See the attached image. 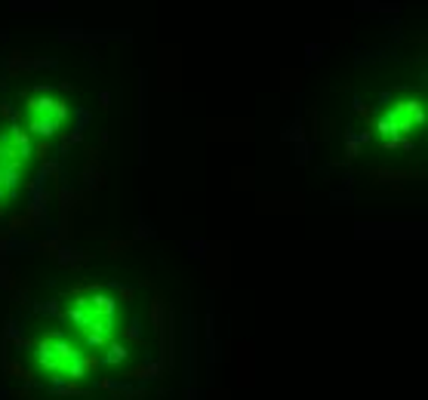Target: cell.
I'll use <instances>...</instances> for the list:
<instances>
[{
  "instance_id": "obj_4",
  "label": "cell",
  "mask_w": 428,
  "mask_h": 400,
  "mask_svg": "<svg viewBox=\"0 0 428 400\" xmlns=\"http://www.w3.org/2000/svg\"><path fill=\"white\" fill-rule=\"evenodd\" d=\"M59 120H53V117H37V114H25V130L28 135H37V139H50V135L59 133Z\"/></svg>"
},
{
  "instance_id": "obj_1",
  "label": "cell",
  "mask_w": 428,
  "mask_h": 400,
  "mask_svg": "<svg viewBox=\"0 0 428 400\" xmlns=\"http://www.w3.org/2000/svg\"><path fill=\"white\" fill-rule=\"evenodd\" d=\"M425 123V99L419 93H397L392 105L385 108V114L379 117L376 130L385 148H397L407 145V135H413L416 130H422Z\"/></svg>"
},
{
  "instance_id": "obj_3",
  "label": "cell",
  "mask_w": 428,
  "mask_h": 400,
  "mask_svg": "<svg viewBox=\"0 0 428 400\" xmlns=\"http://www.w3.org/2000/svg\"><path fill=\"white\" fill-rule=\"evenodd\" d=\"M25 114H37V117H53V120H65L68 117V105L65 99H56L50 93H34L25 99Z\"/></svg>"
},
{
  "instance_id": "obj_5",
  "label": "cell",
  "mask_w": 428,
  "mask_h": 400,
  "mask_svg": "<svg viewBox=\"0 0 428 400\" xmlns=\"http://www.w3.org/2000/svg\"><path fill=\"white\" fill-rule=\"evenodd\" d=\"M130 357V348H126L121 339H114V342L105 348V354L99 357V364H108V366H118V364H123V360Z\"/></svg>"
},
{
  "instance_id": "obj_2",
  "label": "cell",
  "mask_w": 428,
  "mask_h": 400,
  "mask_svg": "<svg viewBox=\"0 0 428 400\" xmlns=\"http://www.w3.org/2000/svg\"><path fill=\"white\" fill-rule=\"evenodd\" d=\"M86 354V351L74 342L71 333L65 329H50L34 342V364L44 369L46 376H53L56 382H65V376L71 373V366Z\"/></svg>"
}]
</instances>
